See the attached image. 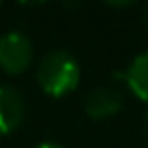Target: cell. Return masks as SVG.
<instances>
[{
	"label": "cell",
	"instance_id": "277c9868",
	"mask_svg": "<svg viewBox=\"0 0 148 148\" xmlns=\"http://www.w3.org/2000/svg\"><path fill=\"white\" fill-rule=\"evenodd\" d=\"M25 118V99L12 85H0V136L12 134Z\"/></svg>",
	"mask_w": 148,
	"mask_h": 148
},
{
	"label": "cell",
	"instance_id": "7a4b0ae2",
	"mask_svg": "<svg viewBox=\"0 0 148 148\" xmlns=\"http://www.w3.org/2000/svg\"><path fill=\"white\" fill-rule=\"evenodd\" d=\"M35 57L33 41L21 31H8L0 37V69L18 75L25 73Z\"/></svg>",
	"mask_w": 148,
	"mask_h": 148
},
{
	"label": "cell",
	"instance_id": "52a82bcc",
	"mask_svg": "<svg viewBox=\"0 0 148 148\" xmlns=\"http://www.w3.org/2000/svg\"><path fill=\"white\" fill-rule=\"evenodd\" d=\"M132 2H108V6H114V8H124V6H130Z\"/></svg>",
	"mask_w": 148,
	"mask_h": 148
},
{
	"label": "cell",
	"instance_id": "30bf717a",
	"mask_svg": "<svg viewBox=\"0 0 148 148\" xmlns=\"http://www.w3.org/2000/svg\"><path fill=\"white\" fill-rule=\"evenodd\" d=\"M0 8H2V4H0Z\"/></svg>",
	"mask_w": 148,
	"mask_h": 148
},
{
	"label": "cell",
	"instance_id": "8992f818",
	"mask_svg": "<svg viewBox=\"0 0 148 148\" xmlns=\"http://www.w3.org/2000/svg\"><path fill=\"white\" fill-rule=\"evenodd\" d=\"M35 148H65V146L59 144V142H51V140H47V142H39Z\"/></svg>",
	"mask_w": 148,
	"mask_h": 148
},
{
	"label": "cell",
	"instance_id": "ba28073f",
	"mask_svg": "<svg viewBox=\"0 0 148 148\" xmlns=\"http://www.w3.org/2000/svg\"><path fill=\"white\" fill-rule=\"evenodd\" d=\"M144 27L148 29V4H146V8H144Z\"/></svg>",
	"mask_w": 148,
	"mask_h": 148
},
{
	"label": "cell",
	"instance_id": "8fae6325",
	"mask_svg": "<svg viewBox=\"0 0 148 148\" xmlns=\"http://www.w3.org/2000/svg\"><path fill=\"white\" fill-rule=\"evenodd\" d=\"M146 148H148V146H146Z\"/></svg>",
	"mask_w": 148,
	"mask_h": 148
},
{
	"label": "cell",
	"instance_id": "5b68a950",
	"mask_svg": "<svg viewBox=\"0 0 148 148\" xmlns=\"http://www.w3.org/2000/svg\"><path fill=\"white\" fill-rule=\"evenodd\" d=\"M124 81L128 83L130 91L144 103H148V51L136 55L126 69Z\"/></svg>",
	"mask_w": 148,
	"mask_h": 148
},
{
	"label": "cell",
	"instance_id": "3957f363",
	"mask_svg": "<svg viewBox=\"0 0 148 148\" xmlns=\"http://www.w3.org/2000/svg\"><path fill=\"white\" fill-rule=\"evenodd\" d=\"M122 103H124L122 91L116 89V87L103 85V87H97V89L87 93L85 114L91 120H108L122 110Z\"/></svg>",
	"mask_w": 148,
	"mask_h": 148
},
{
	"label": "cell",
	"instance_id": "6da1fadb",
	"mask_svg": "<svg viewBox=\"0 0 148 148\" xmlns=\"http://www.w3.org/2000/svg\"><path fill=\"white\" fill-rule=\"evenodd\" d=\"M81 79L79 61L65 49H55L43 57L37 67V83L43 93L51 97H63L77 89Z\"/></svg>",
	"mask_w": 148,
	"mask_h": 148
},
{
	"label": "cell",
	"instance_id": "9c48e42d",
	"mask_svg": "<svg viewBox=\"0 0 148 148\" xmlns=\"http://www.w3.org/2000/svg\"><path fill=\"white\" fill-rule=\"evenodd\" d=\"M146 126H148V112H146Z\"/></svg>",
	"mask_w": 148,
	"mask_h": 148
}]
</instances>
